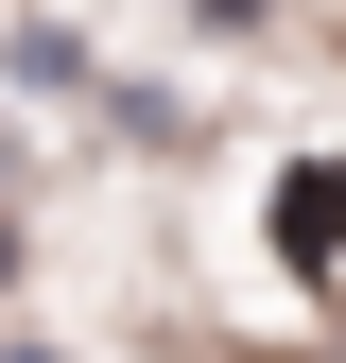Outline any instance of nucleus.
Masks as SVG:
<instances>
[{"label": "nucleus", "instance_id": "nucleus-1", "mask_svg": "<svg viewBox=\"0 0 346 363\" xmlns=\"http://www.w3.org/2000/svg\"><path fill=\"white\" fill-rule=\"evenodd\" d=\"M277 259L346 277V173H329V156H294V173H277Z\"/></svg>", "mask_w": 346, "mask_h": 363}]
</instances>
